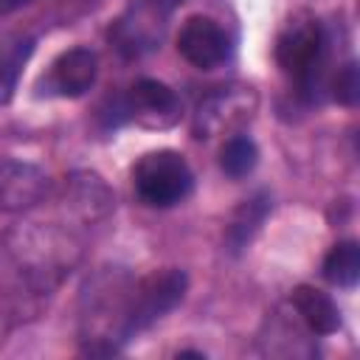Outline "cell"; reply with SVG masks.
Instances as JSON below:
<instances>
[{
	"label": "cell",
	"mask_w": 360,
	"mask_h": 360,
	"mask_svg": "<svg viewBox=\"0 0 360 360\" xmlns=\"http://www.w3.org/2000/svg\"><path fill=\"white\" fill-rule=\"evenodd\" d=\"M256 349L264 357H301L309 360L318 354V335L298 318V312L290 307V301L278 304L267 312V318L259 326Z\"/></svg>",
	"instance_id": "obj_6"
},
{
	"label": "cell",
	"mask_w": 360,
	"mask_h": 360,
	"mask_svg": "<svg viewBox=\"0 0 360 360\" xmlns=\"http://www.w3.org/2000/svg\"><path fill=\"white\" fill-rule=\"evenodd\" d=\"M276 62L307 98H315L329 65V37L323 25L307 11L292 14L276 39Z\"/></svg>",
	"instance_id": "obj_3"
},
{
	"label": "cell",
	"mask_w": 360,
	"mask_h": 360,
	"mask_svg": "<svg viewBox=\"0 0 360 360\" xmlns=\"http://www.w3.org/2000/svg\"><path fill=\"white\" fill-rule=\"evenodd\" d=\"M132 188L141 202L152 208H172L191 194L194 174L180 152L155 149L132 166Z\"/></svg>",
	"instance_id": "obj_4"
},
{
	"label": "cell",
	"mask_w": 360,
	"mask_h": 360,
	"mask_svg": "<svg viewBox=\"0 0 360 360\" xmlns=\"http://www.w3.org/2000/svg\"><path fill=\"white\" fill-rule=\"evenodd\" d=\"M121 112L146 129H169L180 121L183 104L169 84L158 79H138L121 101Z\"/></svg>",
	"instance_id": "obj_8"
},
{
	"label": "cell",
	"mask_w": 360,
	"mask_h": 360,
	"mask_svg": "<svg viewBox=\"0 0 360 360\" xmlns=\"http://www.w3.org/2000/svg\"><path fill=\"white\" fill-rule=\"evenodd\" d=\"M146 3H152V6H158V8H163V11H174L180 3H186V0H146Z\"/></svg>",
	"instance_id": "obj_19"
},
{
	"label": "cell",
	"mask_w": 360,
	"mask_h": 360,
	"mask_svg": "<svg viewBox=\"0 0 360 360\" xmlns=\"http://www.w3.org/2000/svg\"><path fill=\"white\" fill-rule=\"evenodd\" d=\"M256 163H259V149L253 138H248L245 132L225 138L222 152H219V166L228 177H245L256 169Z\"/></svg>",
	"instance_id": "obj_17"
},
{
	"label": "cell",
	"mask_w": 360,
	"mask_h": 360,
	"mask_svg": "<svg viewBox=\"0 0 360 360\" xmlns=\"http://www.w3.org/2000/svg\"><path fill=\"white\" fill-rule=\"evenodd\" d=\"M166 17H169V11H163L146 0H138L112 28V39H115L118 51L124 56H141V53L152 51L166 31Z\"/></svg>",
	"instance_id": "obj_12"
},
{
	"label": "cell",
	"mask_w": 360,
	"mask_h": 360,
	"mask_svg": "<svg viewBox=\"0 0 360 360\" xmlns=\"http://www.w3.org/2000/svg\"><path fill=\"white\" fill-rule=\"evenodd\" d=\"M332 96L335 101L352 107L357 104V96H360V79H357V65L354 62H346L335 70L332 76Z\"/></svg>",
	"instance_id": "obj_18"
},
{
	"label": "cell",
	"mask_w": 360,
	"mask_h": 360,
	"mask_svg": "<svg viewBox=\"0 0 360 360\" xmlns=\"http://www.w3.org/2000/svg\"><path fill=\"white\" fill-rule=\"evenodd\" d=\"M256 110H259V96L250 84H228L208 93L197 104L191 129L200 141L231 138L253 121Z\"/></svg>",
	"instance_id": "obj_5"
},
{
	"label": "cell",
	"mask_w": 360,
	"mask_h": 360,
	"mask_svg": "<svg viewBox=\"0 0 360 360\" xmlns=\"http://www.w3.org/2000/svg\"><path fill=\"white\" fill-rule=\"evenodd\" d=\"M188 278L177 267H163L149 276L138 278L135 290V329L138 335L146 332L152 323H158L163 315H169L186 295Z\"/></svg>",
	"instance_id": "obj_7"
},
{
	"label": "cell",
	"mask_w": 360,
	"mask_h": 360,
	"mask_svg": "<svg viewBox=\"0 0 360 360\" xmlns=\"http://www.w3.org/2000/svg\"><path fill=\"white\" fill-rule=\"evenodd\" d=\"M135 290L138 276H132L121 264H101L84 278L79 292L82 354L110 357L138 338Z\"/></svg>",
	"instance_id": "obj_2"
},
{
	"label": "cell",
	"mask_w": 360,
	"mask_h": 360,
	"mask_svg": "<svg viewBox=\"0 0 360 360\" xmlns=\"http://www.w3.org/2000/svg\"><path fill=\"white\" fill-rule=\"evenodd\" d=\"M323 278L335 287L352 290L360 278V245L354 239H343L332 245V250L323 259Z\"/></svg>",
	"instance_id": "obj_16"
},
{
	"label": "cell",
	"mask_w": 360,
	"mask_h": 360,
	"mask_svg": "<svg viewBox=\"0 0 360 360\" xmlns=\"http://www.w3.org/2000/svg\"><path fill=\"white\" fill-rule=\"evenodd\" d=\"M290 307L298 312V318L321 338V335H335L340 329V309L332 301L329 292L312 287V284H298L290 292Z\"/></svg>",
	"instance_id": "obj_13"
},
{
	"label": "cell",
	"mask_w": 360,
	"mask_h": 360,
	"mask_svg": "<svg viewBox=\"0 0 360 360\" xmlns=\"http://www.w3.org/2000/svg\"><path fill=\"white\" fill-rule=\"evenodd\" d=\"M31 53H34V39L25 34H11L0 42V107H6L14 98Z\"/></svg>",
	"instance_id": "obj_15"
},
{
	"label": "cell",
	"mask_w": 360,
	"mask_h": 360,
	"mask_svg": "<svg viewBox=\"0 0 360 360\" xmlns=\"http://www.w3.org/2000/svg\"><path fill=\"white\" fill-rule=\"evenodd\" d=\"M51 191V177L28 163L14 158H0V214H22L45 200Z\"/></svg>",
	"instance_id": "obj_9"
},
{
	"label": "cell",
	"mask_w": 360,
	"mask_h": 360,
	"mask_svg": "<svg viewBox=\"0 0 360 360\" xmlns=\"http://www.w3.org/2000/svg\"><path fill=\"white\" fill-rule=\"evenodd\" d=\"M177 51L188 65H194L200 70H211L228 59L231 42H228L225 28L217 20H211L205 14H194L183 22V28L177 34Z\"/></svg>",
	"instance_id": "obj_10"
},
{
	"label": "cell",
	"mask_w": 360,
	"mask_h": 360,
	"mask_svg": "<svg viewBox=\"0 0 360 360\" xmlns=\"http://www.w3.org/2000/svg\"><path fill=\"white\" fill-rule=\"evenodd\" d=\"M96 76H98V56L90 48H70L51 62L42 84L48 96L79 98L96 84Z\"/></svg>",
	"instance_id": "obj_11"
},
{
	"label": "cell",
	"mask_w": 360,
	"mask_h": 360,
	"mask_svg": "<svg viewBox=\"0 0 360 360\" xmlns=\"http://www.w3.org/2000/svg\"><path fill=\"white\" fill-rule=\"evenodd\" d=\"M112 208L115 194L96 172H70L0 236V295L17 304L53 295Z\"/></svg>",
	"instance_id": "obj_1"
},
{
	"label": "cell",
	"mask_w": 360,
	"mask_h": 360,
	"mask_svg": "<svg viewBox=\"0 0 360 360\" xmlns=\"http://www.w3.org/2000/svg\"><path fill=\"white\" fill-rule=\"evenodd\" d=\"M270 208H273L270 194L259 191V194L248 197V200L233 211V217H231V222H228V228H225V248H228L231 253H242V250L250 245V239L256 236V231L262 228V222L267 219Z\"/></svg>",
	"instance_id": "obj_14"
}]
</instances>
